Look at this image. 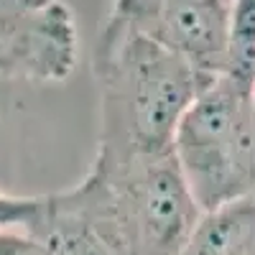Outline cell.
Here are the masks:
<instances>
[{"instance_id": "obj_2", "label": "cell", "mask_w": 255, "mask_h": 255, "mask_svg": "<svg viewBox=\"0 0 255 255\" xmlns=\"http://www.w3.org/2000/svg\"><path fill=\"white\" fill-rule=\"evenodd\" d=\"M174 156L202 212L255 197V92L217 77L181 118Z\"/></svg>"}, {"instance_id": "obj_3", "label": "cell", "mask_w": 255, "mask_h": 255, "mask_svg": "<svg viewBox=\"0 0 255 255\" xmlns=\"http://www.w3.org/2000/svg\"><path fill=\"white\" fill-rule=\"evenodd\" d=\"M108 176L125 207L140 255H179L202 220V207L181 174L174 151L125 163H92Z\"/></svg>"}, {"instance_id": "obj_10", "label": "cell", "mask_w": 255, "mask_h": 255, "mask_svg": "<svg viewBox=\"0 0 255 255\" xmlns=\"http://www.w3.org/2000/svg\"><path fill=\"white\" fill-rule=\"evenodd\" d=\"M0 255H44V250L26 232L0 230Z\"/></svg>"}, {"instance_id": "obj_1", "label": "cell", "mask_w": 255, "mask_h": 255, "mask_svg": "<svg viewBox=\"0 0 255 255\" xmlns=\"http://www.w3.org/2000/svg\"><path fill=\"white\" fill-rule=\"evenodd\" d=\"M95 77L102 100L95 158L105 163L174 151L181 118L215 82L113 13L100 33Z\"/></svg>"}, {"instance_id": "obj_7", "label": "cell", "mask_w": 255, "mask_h": 255, "mask_svg": "<svg viewBox=\"0 0 255 255\" xmlns=\"http://www.w3.org/2000/svg\"><path fill=\"white\" fill-rule=\"evenodd\" d=\"M179 255H255V197L204 212Z\"/></svg>"}, {"instance_id": "obj_6", "label": "cell", "mask_w": 255, "mask_h": 255, "mask_svg": "<svg viewBox=\"0 0 255 255\" xmlns=\"http://www.w3.org/2000/svg\"><path fill=\"white\" fill-rule=\"evenodd\" d=\"M110 13L202 74L217 79L227 72L230 0H133Z\"/></svg>"}, {"instance_id": "obj_5", "label": "cell", "mask_w": 255, "mask_h": 255, "mask_svg": "<svg viewBox=\"0 0 255 255\" xmlns=\"http://www.w3.org/2000/svg\"><path fill=\"white\" fill-rule=\"evenodd\" d=\"M77 59V20L64 0H0V79L64 82Z\"/></svg>"}, {"instance_id": "obj_8", "label": "cell", "mask_w": 255, "mask_h": 255, "mask_svg": "<svg viewBox=\"0 0 255 255\" xmlns=\"http://www.w3.org/2000/svg\"><path fill=\"white\" fill-rule=\"evenodd\" d=\"M225 77L255 92V0H230V54Z\"/></svg>"}, {"instance_id": "obj_4", "label": "cell", "mask_w": 255, "mask_h": 255, "mask_svg": "<svg viewBox=\"0 0 255 255\" xmlns=\"http://www.w3.org/2000/svg\"><path fill=\"white\" fill-rule=\"evenodd\" d=\"M26 235L44 255H140L113 181L95 166L79 184L38 197Z\"/></svg>"}, {"instance_id": "obj_9", "label": "cell", "mask_w": 255, "mask_h": 255, "mask_svg": "<svg viewBox=\"0 0 255 255\" xmlns=\"http://www.w3.org/2000/svg\"><path fill=\"white\" fill-rule=\"evenodd\" d=\"M38 197H15L0 191V230H28L31 220L36 217Z\"/></svg>"}]
</instances>
